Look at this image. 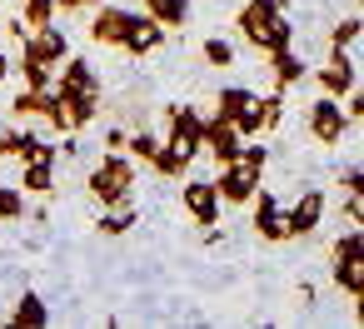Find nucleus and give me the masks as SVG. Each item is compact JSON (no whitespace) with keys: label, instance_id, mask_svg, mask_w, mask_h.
<instances>
[{"label":"nucleus","instance_id":"nucleus-33","mask_svg":"<svg viewBox=\"0 0 364 329\" xmlns=\"http://www.w3.org/2000/svg\"><path fill=\"white\" fill-rule=\"evenodd\" d=\"M339 190H344V195H364V165H359V160H349V165L339 170Z\"/></svg>","mask_w":364,"mask_h":329},{"label":"nucleus","instance_id":"nucleus-28","mask_svg":"<svg viewBox=\"0 0 364 329\" xmlns=\"http://www.w3.org/2000/svg\"><path fill=\"white\" fill-rule=\"evenodd\" d=\"M155 150H160V135H150V130H135V135L125 140V155H130L135 165H150Z\"/></svg>","mask_w":364,"mask_h":329},{"label":"nucleus","instance_id":"nucleus-35","mask_svg":"<svg viewBox=\"0 0 364 329\" xmlns=\"http://www.w3.org/2000/svg\"><path fill=\"white\" fill-rule=\"evenodd\" d=\"M125 140H130V130H120V125L105 130V150H110V155H125Z\"/></svg>","mask_w":364,"mask_h":329},{"label":"nucleus","instance_id":"nucleus-5","mask_svg":"<svg viewBox=\"0 0 364 329\" xmlns=\"http://www.w3.org/2000/svg\"><path fill=\"white\" fill-rule=\"evenodd\" d=\"M304 130L314 135V145H339V140H344V130H349L344 100H334V95L309 100V110H304Z\"/></svg>","mask_w":364,"mask_h":329},{"label":"nucleus","instance_id":"nucleus-32","mask_svg":"<svg viewBox=\"0 0 364 329\" xmlns=\"http://www.w3.org/2000/svg\"><path fill=\"white\" fill-rule=\"evenodd\" d=\"M26 140H31V130H0V160H21Z\"/></svg>","mask_w":364,"mask_h":329},{"label":"nucleus","instance_id":"nucleus-38","mask_svg":"<svg viewBox=\"0 0 364 329\" xmlns=\"http://www.w3.org/2000/svg\"><path fill=\"white\" fill-rule=\"evenodd\" d=\"M11 75V55H0V80H6Z\"/></svg>","mask_w":364,"mask_h":329},{"label":"nucleus","instance_id":"nucleus-31","mask_svg":"<svg viewBox=\"0 0 364 329\" xmlns=\"http://www.w3.org/2000/svg\"><path fill=\"white\" fill-rule=\"evenodd\" d=\"M26 31H41V26H50L55 21V0H26Z\"/></svg>","mask_w":364,"mask_h":329},{"label":"nucleus","instance_id":"nucleus-40","mask_svg":"<svg viewBox=\"0 0 364 329\" xmlns=\"http://www.w3.org/2000/svg\"><path fill=\"white\" fill-rule=\"evenodd\" d=\"M85 6H100V0H85Z\"/></svg>","mask_w":364,"mask_h":329},{"label":"nucleus","instance_id":"nucleus-18","mask_svg":"<svg viewBox=\"0 0 364 329\" xmlns=\"http://www.w3.org/2000/svg\"><path fill=\"white\" fill-rule=\"evenodd\" d=\"M11 324H16V329H41V324H50L46 299H41L36 289H26V294L16 299V309H11Z\"/></svg>","mask_w":364,"mask_h":329},{"label":"nucleus","instance_id":"nucleus-25","mask_svg":"<svg viewBox=\"0 0 364 329\" xmlns=\"http://www.w3.org/2000/svg\"><path fill=\"white\" fill-rule=\"evenodd\" d=\"M26 215V190L21 185H0V225H16Z\"/></svg>","mask_w":364,"mask_h":329},{"label":"nucleus","instance_id":"nucleus-6","mask_svg":"<svg viewBox=\"0 0 364 329\" xmlns=\"http://www.w3.org/2000/svg\"><path fill=\"white\" fill-rule=\"evenodd\" d=\"M165 120H170L165 145H170L175 155L195 160V155H200V135H205V115H200L195 105H170V110H165Z\"/></svg>","mask_w":364,"mask_h":329},{"label":"nucleus","instance_id":"nucleus-19","mask_svg":"<svg viewBox=\"0 0 364 329\" xmlns=\"http://www.w3.org/2000/svg\"><path fill=\"white\" fill-rule=\"evenodd\" d=\"M145 16H150L155 26L175 31V26H185V21H190V0H145Z\"/></svg>","mask_w":364,"mask_h":329},{"label":"nucleus","instance_id":"nucleus-12","mask_svg":"<svg viewBox=\"0 0 364 329\" xmlns=\"http://www.w3.org/2000/svg\"><path fill=\"white\" fill-rule=\"evenodd\" d=\"M50 90H60V95H100V75L90 70V60L65 55L60 60V75L50 80Z\"/></svg>","mask_w":364,"mask_h":329},{"label":"nucleus","instance_id":"nucleus-23","mask_svg":"<svg viewBox=\"0 0 364 329\" xmlns=\"http://www.w3.org/2000/svg\"><path fill=\"white\" fill-rule=\"evenodd\" d=\"M11 70H21V80H26V90H50V65H41V60H31V55H21V60H11Z\"/></svg>","mask_w":364,"mask_h":329},{"label":"nucleus","instance_id":"nucleus-34","mask_svg":"<svg viewBox=\"0 0 364 329\" xmlns=\"http://www.w3.org/2000/svg\"><path fill=\"white\" fill-rule=\"evenodd\" d=\"M240 160H250V165L264 170V165H269V145H259V135H250V140L240 145Z\"/></svg>","mask_w":364,"mask_h":329},{"label":"nucleus","instance_id":"nucleus-26","mask_svg":"<svg viewBox=\"0 0 364 329\" xmlns=\"http://www.w3.org/2000/svg\"><path fill=\"white\" fill-rule=\"evenodd\" d=\"M200 55H205V65H215V70H230V65H235V45L220 41V36H210V41L200 45Z\"/></svg>","mask_w":364,"mask_h":329},{"label":"nucleus","instance_id":"nucleus-29","mask_svg":"<svg viewBox=\"0 0 364 329\" xmlns=\"http://www.w3.org/2000/svg\"><path fill=\"white\" fill-rule=\"evenodd\" d=\"M130 225H135V210H130V205H115V210H105V215L95 220L100 234H125Z\"/></svg>","mask_w":364,"mask_h":329},{"label":"nucleus","instance_id":"nucleus-4","mask_svg":"<svg viewBox=\"0 0 364 329\" xmlns=\"http://www.w3.org/2000/svg\"><path fill=\"white\" fill-rule=\"evenodd\" d=\"M264 185V170L259 165H250V160H230V165H220V175H215V195H220V205H250V195Z\"/></svg>","mask_w":364,"mask_h":329},{"label":"nucleus","instance_id":"nucleus-2","mask_svg":"<svg viewBox=\"0 0 364 329\" xmlns=\"http://www.w3.org/2000/svg\"><path fill=\"white\" fill-rule=\"evenodd\" d=\"M85 190H90V200L95 205H105V210H115V205H130V190H135V160L130 155H100L95 160V170L85 175Z\"/></svg>","mask_w":364,"mask_h":329},{"label":"nucleus","instance_id":"nucleus-9","mask_svg":"<svg viewBox=\"0 0 364 329\" xmlns=\"http://www.w3.org/2000/svg\"><path fill=\"white\" fill-rule=\"evenodd\" d=\"M21 55H31V60H41V65H60L65 55H70V41H65V31L50 21V26H41V31H31L26 41H21Z\"/></svg>","mask_w":364,"mask_h":329},{"label":"nucleus","instance_id":"nucleus-1","mask_svg":"<svg viewBox=\"0 0 364 329\" xmlns=\"http://www.w3.org/2000/svg\"><path fill=\"white\" fill-rule=\"evenodd\" d=\"M235 26H240V36H245L259 55L294 45V26L284 21V11L274 6V0H245L240 16H235Z\"/></svg>","mask_w":364,"mask_h":329},{"label":"nucleus","instance_id":"nucleus-13","mask_svg":"<svg viewBox=\"0 0 364 329\" xmlns=\"http://www.w3.org/2000/svg\"><path fill=\"white\" fill-rule=\"evenodd\" d=\"M319 220H324V195H319V190H304L299 205L284 215V239H304V234H314Z\"/></svg>","mask_w":364,"mask_h":329},{"label":"nucleus","instance_id":"nucleus-21","mask_svg":"<svg viewBox=\"0 0 364 329\" xmlns=\"http://www.w3.org/2000/svg\"><path fill=\"white\" fill-rule=\"evenodd\" d=\"M150 170H155V175H165V180H185L190 160H185V155H175V150H170V145L160 140V150L150 155Z\"/></svg>","mask_w":364,"mask_h":329},{"label":"nucleus","instance_id":"nucleus-20","mask_svg":"<svg viewBox=\"0 0 364 329\" xmlns=\"http://www.w3.org/2000/svg\"><path fill=\"white\" fill-rule=\"evenodd\" d=\"M65 110H70V135H75V130L95 125V115H100V95H65Z\"/></svg>","mask_w":364,"mask_h":329},{"label":"nucleus","instance_id":"nucleus-37","mask_svg":"<svg viewBox=\"0 0 364 329\" xmlns=\"http://www.w3.org/2000/svg\"><path fill=\"white\" fill-rule=\"evenodd\" d=\"M70 11H85V0H55V16H70Z\"/></svg>","mask_w":364,"mask_h":329},{"label":"nucleus","instance_id":"nucleus-16","mask_svg":"<svg viewBox=\"0 0 364 329\" xmlns=\"http://www.w3.org/2000/svg\"><path fill=\"white\" fill-rule=\"evenodd\" d=\"M269 70H274V85H279V90H289V85H299V80L309 75V65L294 55V45H284V50H269Z\"/></svg>","mask_w":364,"mask_h":329},{"label":"nucleus","instance_id":"nucleus-24","mask_svg":"<svg viewBox=\"0 0 364 329\" xmlns=\"http://www.w3.org/2000/svg\"><path fill=\"white\" fill-rule=\"evenodd\" d=\"M41 120H46L55 135H70V110H65V95H60V90H50V95H46V110H41Z\"/></svg>","mask_w":364,"mask_h":329},{"label":"nucleus","instance_id":"nucleus-15","mask_svg":"<svg viewBox=\"0 0 364 329\" xmlns=\"http://www.w3.org/2000/svg\"><path fill=\"white\" fill-rule=\"evenodd\" d=\"M165 26H155L150 16H135V26L125 31V41H120V50H130V55H155L160 45H165Z\"/></svg>","mask_w":364,"mask_h":329},{"label":"nucleus","instance_id":"nucleus-27","mask_svg":"<svg viewBox=\"0 0 364 329\" xmlns=\"http://www.w3.org/2000/svg\"><path fill=\"white\" fill-rule=\"evenodd\" d=\"M46 95H50V90H21V95L11 100V115H16V120H36V115L46 110Z\"/></svg>","mask_w":364,"mask_h":329},{"label":"nucleus","instance_id":"nucleus-11","mask_svg":"<svg viewBox=\"0 0 364 329\" xmlns=\"http://www.w3.org/2000/svg\"><path fill=\"white\" fill-rule=\"evenodd\" d=\"M240 145H245V135H240L225 115H210V120H205L200 150H210V160H215V165H230V160L240 155Z\"/></svg>","mask_w":364,"mask_h":329},{"label":"nucleus","instance_id":"nucleus-7","mask_svg":"<svg viewBox=\"0 0 364 329\" xmlns=\"http://www.w3.org/2000/svg\"><path fill=\"white\" fill-rule=\"evenodd\" d=\"M309 75H314V85H319L324 95H334V100H344L349 90H359V65H354L349 50H329V60L314 65Z\"/></svg>","mask_w":364,"mask_h":329},{"label":"nucleus","instance_id":"nucleus-17","mask_svg":"<svg viewBox=\"0 0 364 329\" xmlns=\"http://www.w3.org/2000/svg\"><path fill=\"white\" fill-rule=\"evenodd\" d=\"M21 190L26 195H50L55 190V160H21Z\"/></svg>","mask_w":364,"mask_h":329},{"label":"nucleus","instance_id":"nucleus-14","mask_svg":"<svg viewBox=\"0 0 364 329\" xmlns=\"http://www.w3.org/2000/svg\"><path fill=\"white\" fill-rule=\"evenodd\" d=\"M250 205H255V220H250V225H255V234H259V239H269V244H279V239H284V210H279V200H274L269 190H264V195L255 190V195H250Z\"/></svg>","mask_w":364,"mask_h":329},{"label":"nucleus","instance_id":"nucleus-22","mask_svg":"<svg viewBox=\"0 0 364 329\" xmlns=\"http://www.w3.org/2000/svg\"><path fill=\"white\" fill-rule=\"evenodd\" d=\"M359 36H364V21H359V11H354V16H344V21L329 31V50H354Z\"/></svg>","mask_w":364,"mask_h":329},{"label":"nucleus","instance_id":"nucleus-8","mask_svg":"<svg viewBox=\"0 0 364 329\" xmlns=\"http://www.w3.org/2000/svg\"><path fill=\"white\" fill-rule=\"evenodd\" d=\"M180 205H185V215L200 225V230H210V225H220V195H215V180H185V190H180Z\"/></svg>","mask_w":364,"mask_h":329},{"label":"nucleus","instance_id":"nucleus-36","mask_svg":"<svg viewBox=\"0 0 364 329\" xmlns=\"http://www.w3.org/2000/svg\"><path fill=\"white\" fill-rule=\"evenodd\" d=\"M364 220V200L359 195H344V225H359Z\"/></svg>","mask_w":364,"mask_h":329},{"label":"nucleus","instance_id":"nucleus-30","mask_svg":"<svg viewBox=\"0 0 364 329\" xmlns=\"http://www.w3.org/2000/svg\"><path fill=\"white\" fill-rule=\"evenodd\" d=\"M284 120V90H274V95H259V130H274Z\"/></svg>","mask_w":364,"mask_h":329},{"label":"nucleus","instance_id":"nucleus-39","mask_svg":"<svg viewBox=\"0 0 364 329\" xmlns=\"http://www.w3.org/2000/svg\"><path fill=\"white\" fill-rule=\"evenodd\" d=\"M274 6H279V11H289V0H274Z\"/></svg>","mask_w":364,"mask_h":329},{"label":"nucleus","instance_id":"nucleus-10","mask_svg":"<svg viewBox=\"0 0 364 329\" xmlns=\"http://www.w3.org/2000/svg\"><path fill=\"white\" fill-rule=\"evenodd\" d=\"M130 26H135V11L100 0V6H95V16H90V41H95V45H120Z\"/></svg>","mask_w":364,"mask_h":329},{"label":"nucleus","instance_id":"nucleus-3","mask_svg":"<svg viewBox=\"0 0 364 329\" xmlns=\"http://www.w3.org/2000/svg\"><path fill=\"white\" fill-rule=\"evenodd\" d=\"M329 264H334V284H339L349 299H359V294H364V234H359V225H349V230L334 239Z\"/></svg>","mask_w":364,"mask_h":329}]
</instances>
